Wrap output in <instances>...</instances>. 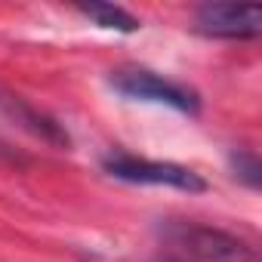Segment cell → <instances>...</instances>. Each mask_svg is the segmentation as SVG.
I'll use <instances>...</instances> for the list:
<instances>
[{"mask_svg":"<svg viewBox=\"0 0 262 262\" xmlns=\"http://www.w3.org/2000/svg\"><path fill=\"white\" fill-rule=\"evenodd\" d=\"M161 241L170 247V256H182L191 262H259L250 241L201 222H164Z\"/></svg>","mask_w":262,"mask_h":262,"instance_id":"1","label":"cell"},{"mask_svg":"<svg viewBox=\"0 0 262 262\" xmlns=\"http://www.w3.org/2000/svg\"><path fill=\"white\" fill-rule=\"evenodd\" d=\"M102 170L111 179L129 182V185H164V188H179L188 194L207 191V179L182 164H170V161H148V158H136V155H108L102 161Z\"/></svg>","mask_w":262,"mask_h":262,"instance_id":"2","label":"cell"},{"mask_svg":"<svg viewBox=\"0 0 262 262\" xmlns=\"http://www.w3.org/2000/svg\"><path fill=\"white\" fill-rule=\"evenodd\" d=\"M111 86L126 96V99H136V102H158L167 108H176L182 114H198L201 111V99L194 90L161 77L148 68H120L111 74Z\"/></svg>","mask_w":262,"mask_h":262,"instance_id":"3","label":"cell"},{"mask_svg":"<svg viewBox=\"0 0 262 262\" xmlns=\"http://www.w3.org/2000/svg\"><path fill=\"white\" fill-rule=\"evenodd\" d=\"M194 25L207 37L250 40L262 31V13L253 4H207L198 10Z\"/></svg>","mask_w":262,"mask_h":262,"instance_id":"4","label":"cell"},{"mask_svg":"<svg viewBox=\"0 0 262 262\" xmlns=\"http://www.w3.org/2000/svg\"><path fill=\"white\" fill-rule=\"evenodd\" d=\"M0 111H4L13 123H19L22 129H28L31 136H37V139H43V142H50V145L68 148V133H65V129H62L53 117H47L43 111L31 108L25 99L13 96V93H7V90H0Z\"/></svg>","mask_w":262,"mask_h":262,"instance_id":"5","label":"cell"},{"mask_svg":"<svg viewBox=\"0 0 262 262\" xmlns=\"http://www.w3.org/2000/svg\"><path fill=\"white\" fill-rule=\"evenodd\" d=\"M80 13L86 19H93L99 28H111V31H120V34H133L139 28V19H133L126 10H120L114 4H83Z\"/></svg>","mask_w":262,"mask_h":262,"instance_id":"6","label":"cell"},{"mask_svg":"<svg viewBox=\"0 0 262 262\" xmlns=\"http://www.w3.org/2000/svg\"><path fill=\"white\" fill-rule=\"evenodd\" d=\"M231 167H234V176L247 188H259V161H256L253 151H234L231 155Z\"/></svg>","mask_w":262,"mask_h":262,"instance_id":"7","label":"cell"},{"mask_svg":"<svg viewBox=\"0 0 262 262\" xmlns=\"http://www.w3.org/2000/svg\"><path fill=\"white\" fill-rule=\"evenodd\" d=\"M155 262H191V259H182V256H170V253H164V256H158Z\"/></svg>","mask_w":262,"mask_h":262,"instance_id":"8","label":"cell"}]
</instances>
